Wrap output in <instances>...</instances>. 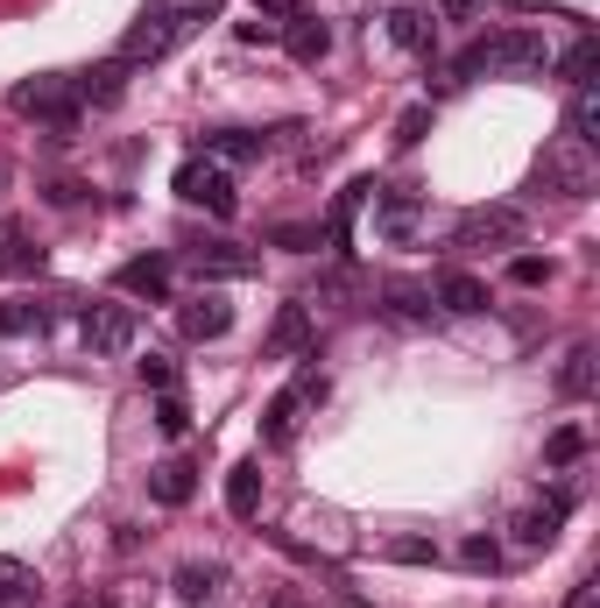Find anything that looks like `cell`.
<instances>
[{
	"mask_svg": "<svg viewBox=\"0 0 600 608\" xmlns=\"http://www.w3.org/2000/svg\"><path fill=\"white\" fill-rule=\"evenodd\" d=\"M551 64V43L537 29H501V36H480L452 57V79L445 85H467V79H530V71Z\"/></svg>",
	"mask_w": 600,
	"mask_h": 608,
	"instance_id": "cell-1",
	"label": "cell"
},
{
	"mask_svg": "<svg viewBox=\"0 0 600 608\" xmlns=\"http://www.w3.org/2000/svg\"><path fill=\"white\" fill-rule=\"evenodd\" d=\"M205 22H220V8L212 0H184V8H156V14H142L128 36H121V64L128 71H142V64H156V57H170L177 43H191Z\"/></svg>",
	"mask_w": 600,
	"mask_h": 608,
	"instance_id": "cell-2",
	"label": "cell"
},
{
	"mask_svg": "<svg viewBox=\"0 0 600 608\" xmlns=\"http://www.w3.org/2000/svg\"><path fill=\"white\" fill-rule=\"evenodd\" d=\"M8 107L22 113V121H43V135L64 149V142H79V128H85V107H79V85L64 79V71H43V79H22L8 92Z\"/></svg>",
	"mask_w": 600,
	"mask_h": 608,
	"instance_id": "cell-3",
	"label": "cell"
},
{
	"mask_svg": "<svg viewBox=\"0 0 600 608\" xmlns=\"http://www.w3.org/2000/svg\"><path fill=\"white\" fill-rule=\"evenodd\" d=\"M593 184H600V170H593V142L558 135L545 156H537V192H551V199H593Z\"/></svg>",
	"mask_w": 600,
	"mask_h": 608,
	"instance_id": "cell-4",
	"label": "cell"
},
{
	"mask_svg": "<svg viewBox=\"0 0 600 608\" xmlns=\"http://www.w3.org/2000/svg\"><path fill=\"white\" fill-rule=\"evenodd\" d=\"M177 199H184V205H205L212 220H234V213H241L234 178H226V163H212V156H191V163L177 170Z\"/></svg>",
	"mask_w": 600,
	"mask_h": 608,
	"instance_id": "cell-5",
	"label": "cell"
},
{
	"mask_svg": "<svg viewBox=\"0 0 600 608\" xmlns=\"http://www.w3.org/2000/svg\"><path fill=\"white\" fill-rule=\"evenodd\" d=\"M312 404H325V375H297V383H289V389L276 396V404L262 411V439H268V446H289Z\"/></svg>",
	"mask_w": 600,
	"mask_h": 608,
	"instance_id": "cell-6",
	"label": "cell"
},
{
	"mask_svg": "<svg viewBox=\"0 0 600 608\" xmlns=\"http://www.w3.org/2000/svg\"><path fill=\"white\" fill-rule=\"evenodd\" d=\"M79 333H85V354L92 361H113V354L134 347V312H128V304H85Z\"/></svg>",
	"mask_w": 600,
	"mask_h": 608,
	"instance_id": "cell-7",
	"label": "cell"
},
{
	"mask_svg": "<svg viewBox=\"0 0 600 608\" xmlns=\"http://www.w3.org/2000/svg\"><path fill=\"white\" fill-rule=\"evenodd\" d=\"M522 241V213L516 205H474L467 220H459L452 249H516Z\"/></svg>",
	"mask_w": 600,
	"mask_h": 608,
	"instance_id": "cell-8",
	"label": "cell"
},
{
	"mask_svg": "<svg viewBox=\"0 0 600 608\" xmlns=\"http://www.w3.org/2000/svg\"><path fill=\"white\" fill-rule=\"evenodd\" d=\"M262 354H268V361H312V354H318V318H312V304H283L276 326H268V340H262Z\"/></svg>",
	"mask_w": 600,
	"mask_h": 608,
	"instance_id": "cell-9",
	"label": "cell"
},
{
	"mask_svg": "<svg viewBox=\"0 0 600 608\" xmlns=\"http://www.w3.org/2000/svg\"><path fill=\"white\" fill-rule=\"evenodd\" d=\"M184 262H191V276H199V283H241V276L262 270V255L241 249V241H199Z\"/></svg>",
	"mask_w": 600,
	"mask_h": 608,
	"instance_id": "cell-10",
	"label": "cell"
},
{
	"mask_svg": "<svg viewBox=\"0 0 600 608\" xmlns=\"http://www.w3.org/2000/svg\"><path fill=\"white\" fill-rule=\"evenodd\" d=\"M170 283H177V262H170V255H134V262L113 270V291H121V297H149V304H163Z\"/></svg>",
	"mask_w": 600,
	"mask_h": 608,
	"instance_id": "cell-11",
	"label": "cell"
},
{
	"mask_svg": "<svg viewBox=\"0 0 600 608\" xmlns=\"http://www.w3.org/2000/svg\"><path fill=\"white\" fill-rule=\"evenodd\" d=\"M424 291H431V304H438V312H452V318L488 312V283H480V276H467V270H438L431 283H424Z\"/></svg>",
	"mask_w": 600,
	"mask_h": 608,
	"instance_id": "cell-12",
	"label": "cell"
},
{
	"mask_svg": "<svg viewBox=\"0 0 600 608\" xmlns=\"http://www.w3.org/2000/svg\"><path fill=\"white\" fill-rule=\"evenodd\" d=\"M128 79H134V71L121 64V57H106V64H92L85 79H71V85H79V107L85 113H106V107L128 100Z\"/></svg>",
	"mask_w": 600,
	"mask_h": 608,
	"instance_id": "cell-13",
	"label": "cell"
},
{
	"mask_svg": "<svg viewBox=\"0 0 600 608\" xmlns=\"http://www.w3.org/2000/svg\"><path fill=\"white\" fill-rule=\"evenodd\" d=\"M417 226H424V199H410V192H382L375 199V234L389 241V249L417 241Z\"/></svg>",
	"mask_w": 600,
	"mask_h": 608,
	"instance_id": "cell-14",
	"label": "cell"
},
{
	"mask_svg": "<svg viewBox=\"0 0 600 608\" xmlns=\"http://www.w3.org/2000/svg\"><path fill=\"white\" fill-rule=\"evenodd\" d=\"M191 496H199V467H191L184 453H170V460H156V467H149V503L184 509Z\"/></svg>",
	"mask_w": 600,
	"mask_h": 608,
	"instance_id": "cell-15",
	"label": "cell"
},
{
	"mask_svg": "<svg viewBox=\"0 0 600 608\" xmlns=\"http://www.w3.org/2000/svg\"><path fill=\"white\" fill-rule=\"evenodd\" d=\"M566 509H572V496H545V503H530L516 517V545L522 553H545V545L558 538V524H566Z\"/></svg>",
	"mask_w": 600,
	"mask_h": 608,
	"instance_id": "cell-16",
	"label": "cell"
},
{
	"mask_svg": "<svg viewBox=\"0 0 600 608\" xmlns=\"http://www.w3.org/2000/svg\"><path fill=\"white\" fill-rule=\"evenodd\" d=\"M184 333L191 340H226V333H234V304H226L220 291H199L184 304Z\"/></svg>",
	"mask_w": 600,
	"mask_h": 608,
	"instance_id": "cell-17",
	"label": "cell"
},
{
	"mask_svg": "<svg viewBox=\"0 0 600 608\" xmlns=\"http://www.w3.org/2000/svg\"><path fill=\"white\" fill-rule=\"evenodd\" d=\"M283 50L297 57V64H318V57L333 50V29H325L318 14H289V22H283Z\"/></svg>",
	"mask_w": 600,
	"mask_h": 608,
	"instance_id": "cell-18",
	"label": "cell"
},
{
	"mask_svg": "<svg viewBox=\"0 0 600 608\" xmlns=\"http://www.w3.org/2000/svg\"><path fill=\"white\" fill-rule=\"evenodd\" d=\"M226 517H234V524L262 517V467L255 460H241L234 474H226Z\"/></svg>",
	"mask_w": 600,
	"mask_h": 608,
	"instance_id": "cell-19",
	"label": "cell"
},
{
	"mask_svg": "<svg viewBox=\"0 0 600 608\" xmlns=\"http://www.w3.org/2000/svg\"><path fill=\"white\" fill-rule=\"evenodd\" d=\"M199 156H212V163H255V156H268V135H247V128H212Z\"/></svg>",
	"mask_w": 600,
	"mask_h": 608,
	"instance_id": "cell-20",
	"label": "cell"
},
{
	"mask_svg": "<svg viewBox=\"0 0 600 608\" xmlns=\"http://www.w3.org/2000/svg\"><path fill=\"white\" fill-rule=\"evenodd\" d=\"M593 347H587V340H579V347L566 354V368H558V396H566V404H587V396H593Z\"/></svg>",
	"mask_w": 600,
	"mask_h": 608,
	"instance_id": "cell-21",
	"label": "cell"
},
{
	"mask_svg": "<svg viewBox=\"0 0 600 608\" xmlns=\"http://www.w3.org/2000/svg\"><path fill=\"white\" fill-rule=\"evenodd\" d=\"M43 249H35V241L22 234V226H14V234H0V276H43Z\"/></svg>",
	"mask_w": 600,
	"mask_h": 608,
	"instance_id": "cell-22",
	"label": "cell"
},
{
	"mask_svg": "<svg viewBox=\"0 0 600 608\" xmlns=\"http://www.w3.org/2000/svg\"><path fill=\"white\" fill-rule=\"evenodd\" d=\"M35 595H43V574L22 559H0V608H29Z\"/></svg>",
	"mask_w": 600,
	"mask_h": 608,
	"instance_id": "cell-23",
	"label": "cell"
},
{
	"mask_svg": "<svg viewBox=\"0 0 600 608\" xmlns=\"http://www.w3.org/2000/svg\"><path fill=\"white\" fill-rule=\"evenodd\" d=\"M43 326H50V304H35V297L0 304V340H29V333H43Z\"/></svg>",
	"mask_w": 600,
	"mask_h": 608,
	"instance_id": "cell-24",
	"label": "cell"
},
{
	"mask_svg": "<svg viewBox=\"0 0 600 608\" xmlns=\"http://www.w3.org/2000/svg\"><path fill=\"white\" fill-rule=\"evenodd\" d=\"M382 297H389V318H431V291H424V283H410V276H396Z\"/></svg>",
	"mask_w": 600,
	"mask_h": 608,
	"instance_id": "cell-25",
	"label": "cell"
},
{
	"mask_svg": "<svg viewBox=\"0 0 600 608\" xmlns=\"http://www.w3.org/2000/svg\"><path fill=\"white\" fill-rule=\"evenodd\" d=\"M389 36L403 50H431V14H424V8H396L389 14Z\"/></svg>",
	"mask_w": 600,
	"mask_h": 608,
	"instance_id": "cell-26",
	"label": "cell"
},
{
	"mask_svg": "<svg viewBox=\"0 0 600 608\" xmlns=\"http://www.w3.org/2000/svg\"><path fill=\"white\" fill-rule=\"evenodd\" d=\"M593 64H600V43H593V36H579V43L558 57V71H566V85H572V92H579V85H593Z\"/></svg>",
	"mask_w": 600,
	"mask_h": 608,
	"instance_id": "cell-27",
	"label": "cell"
},
{
	"mask_svg": "<svg viewBox=\"0 0 600 608\" xmlns=\"http://www.w3.org/2000/svg\"><path fill=\"white\" fill-rule=\"evenodd\" d=\"M382 559H389V566H438V545L417 538V530H403V538L382 545Z\"/></svg>",
	"mask_w": 600,
	"mask_h": 608,
	"instance_id": "cell-28",
	"label": "cell"
},
{
	"mask_svg": "<svg viewBox=\"0 0 600 608\" xmlns=\"http://www.w3.org/2000/svg\"><path fill=\"white\" fill-rule=\"evenodd\" d=\"M566 135H579V142H593V135H600V100H593V85H579V92H572V107H566Z\"/></svg>",
	"mask_w": 600,
	"mask_h": 608,
	"instance_id": "cell-29",
	"label": "cell"
},
{
	"mask_svg": "<svg viewBox=\"0 0 600 608\" xmlns=\"http://www.w3.org/2000/svg\"><path fill=\"white\" fill-rule=\"evenodd\" d=\"M156 432H163V439H184V432H191V404L177 389H156Z\"/></svg>",
	"mask_w": 600,
	"mask_h": 608,
	"instance_id": "cell-30",
	"label": "cell"
},
{
	"mask_svg": "<svg viewBox=\"0 0 600 608\" xmlns=\"http://www.w3.org/2000/svg\"><path fill=\"white\" fill-rule=\"evenodd\" d=\"M424 135H431V100H417V107L396 113V149H417Z\"/></svg>",
	"mask_w": 600,
	"mask_h": 608,
	"instance_id": "cell-31",
	"label": "cell"
},
{
	"mask_svg": "<svg viewBox=\"0 0 600 608\" xmlns=\"http://www.w3.org/2000/svg\"><path fill=\"white\" fill-rule=\"evenodd\" d=\"M509 283H516V291H545V283H551V262H545V255H516V262H509Z\"/></svg>",
	"mask_w": 600,
	"mask_h": 608,
	"instance_id": "cell-32",
	"label": "cell"
},
{
	"mask_svg": "<svg viewBox=\"0 0 600 608\" xmlns=\"http://www.w3.org/2000/svg\"><path fill=\"white\" fill-rule=\"evenodd\" d=\"M459 559H467V566H474V574H495V566H501V545L488 538V530H474V538H467V545H459Z\"/></svg>",
	"mask_w": 600,
	"mask_h": 608,
	"instance_id": "cell-33",
	"label": "cell"
},
{
	"mask_svg": "<svg viewBox=\"0 0 600 608\" xmlns=\"http://www.w3.org/2000/svg\"><path fill=\"white\" fill-rule=\"evenodd\" d=\"M212 587H220V574H212V566H177V595H184V601H212Z\"/></svg>",
	"mask_w": 600,
	"mask_h": 608,
	"instance_id": "cell-34",
	"label": "cell"
},
{
	"mask_svg": "<svg viewBox=\"0 0 600 608\" xmlns=\"http://www.w3.org/2000/svg\"><path fill=\"white\" fill-rule=\"evenodd\" d=\"M134 368H142V389H177V361L170 354H142Z\"/></svg>",
	"mask_w": 600,
	"mask_h": 608,
	"instance_id": "cell-35",
	"label": "cell"
},
{
	"mask_svg": "<svg viewBox=\"0 0 600 608\" xmlns=\"http://www.w3.org/2000/svg\"><path fill=\"white\" fill-rule=\"evenodd\" d=\"M579 453H587V432H572V425H566V432H551V446H545V460H551V467H572V460H579Z\"/></svg>",
	"mask_w": 600,
	"mask_h": 608,
	"instance_id": "cell-36",
	"label": "cell"
},
{
	"mask_svg": "<svg viewBox=\"0 0 600 608\" xmlns=\"http://www.w3.org/2000/svg\"><path fill=\"white\" fill-rule=\"evenodd\" d=\"M268 241H276V249H289V255H312V249H318V226H276Z\"/></svg>",
	"mask_w": 600,
	"mask_h": 608,
	"instance_id": "cell-37",
	"label": "cell"
},
{
	"mask_svg": "<svg viewBox=\"0 0 600 608\" xmlns=\"http://www.w3.org/2000/svg\"><path fill=\"white\" fill-rule=\"evenodd\" d=\"M241 43H283V22H268V14H255V22H234Z\"/></svg>",
	"mask_w": 600,
	"mask_h": 608,
	"instance_id": "cell-38",
	"label": "cell"
},
{
	"mask_svg": "<svg viewBox=\"0 0 600 608\" xmlns=\"http://www.w3.org/2000/svg\"><path fill=\"white\" fill-rule=\"evenodd\" d=\"M43 199H50V205H79V199H85V184H79V178H50V184H43Z\"/></svg>",
	"mask_w": 600,
	"mask_h": 608,
	"instance_id": "cell-39",
	"label": "cell"
},
{
	"mask_svg": "<svg viewBox=\"0 0 600 608\" xmlns=\"http://www.w3.org/2000/svg\"><path fill=\"white\" fill-rule=\"evenodd\" d=\"M488 0H438V22H474Z\"/></svg>",
	"mask_w": 600,
	"mask_h": 608,
	"instance_id": "cell-40",
	"label": "cell"
},
{
	"mask_svg": "<svg viewBox=\"0 0 600 608\" xmlns=\"http://www.w3.org/2000/svg\"><path fill=\"white\" fill-rule=\"evenodd\" d=\"M566 608H600V587H593V580H579V587H572V601H566Z\"/></svg>",
	"mask_w": 600,
	"mask_h": 608,
	"instance_id": "cell-41",
	"label": "cell"
},
{
	"mask_svg": "<svg viewBox=\"0 0 600 608\" xmlns=\"http://www.w3.org/2000/svg\"><path fill=\"white\" fill-rule=\"evenodd\" d=\"M268 608H304V601H297V595H276V601H268Z\"/></svg>",
	"mask_w": 600,
	"mask_h": 608,
	"instance_id": "cell-42",
	"label": "cell"
},
{
	"mask_svg": "<svg viewBox=\"0 0 600 608\" xmlns=\"http://www.w3.org/2000/svg\"><path fill=\"white\" fill-rule=\"evenodd\" d=\"M71 608H113V601H71Z\"/></svg>",
	"mask_w": 600,
	"mask_h": 608,
	"instance_id": "cell-43",
	"label": "cell"
},
{
	"mask_svg": "<svg viewBox=\"0 0 600 608\" xmlns=\"http://www.w3.org/2000/svg\"><path fill=\"white\" fill-rule=\"evenodd\" d=\"M0 192H8V156H0Z\"/></svg>",
	"mask_w": 600,
	"mask_h": 608,
	"instance_id": "cell-44",
	"label": "cell"
}]
</instances>
